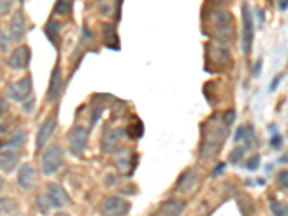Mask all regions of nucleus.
<instances>
[{"instance_id":"nucleus-1","label":"nucleus","mask_w":288,"mask_h":216,"mask_svg":"<svg viewBox=\"0 0 288 216\" xmlns=\"http://www.w3.org/2000/svg\"><path fill=\"white\" fill-rule=\"evenodd\" d=\"M227 125L225 121L220 123L218 120H213L206 125L205 137H203V146H202V153L205 157L211 159L218 155V152L222 147V143L227 137Z\"/></svg>"},{"instance_id":"nucleus-2","label":"nucleus","mask_w":288,"mask_h":216,"mask_svg":"<svg viewBox=\"0 0 288 216\" xmlns=\"http://www.w3.org/2000/svg\"><path fill=\"white\" fill-rule=\"evenodd\" d=\"M211 22H212V29L215 38L219 40L220 44L228 45L234 39V17L232 15L223 10V9H216L211 15Z\"/></svg>"},{"instance_id":"nucleus-3","label":"nucleus","mask_w":288,"mask_h":216,"mask_svg":"<svg viewBox=\"0 0 288 216\" xmlns=\"http://www.w3.org/2000/svg\"><path fill=\"white\" fill-rule=\"evenodd\" d=\"M64 163V150L58 144H52L45 150L42 156V171L46 176H51L61 169Z\"/></svg>"},{"instance_id":"nucleus-4","label":"nucleus","mask_w":288,"mask_h":216,"mask_svg":"<svg viewBox=\"0 0 288 216\" xmlns=\"http://www.w3.org/2000/svg\"><path fill=\"white\" fill-rule=\"evenodd\" d=\"M32 77L31 75H25L19 81H15L8 87V95L16 102H25L29 98H32Z\"/></svg>"},{"instance_id":"nucleus-5","label":"nucleus","mask_w":288,"mask_h":216,"mask_svg":"<svg viewBox=\"0 0 288 216\" xmlns=\"http://www.w3.org/2000/svg\"><path fill=\"white\" fill-rule=\"evenodd\" d=\"M88 139H90V133L85 127H83V125L74 127L68 134V144L71 152L74 155L83 153L87 144H88Z\"/></svg>"},{"instance_id":"nucleus-6","label":"nucleus","mask_w":288,"mask_h":216,"mask_svg":"<svg viewBox=\"0 0 288 216\" xmlns=\"http://www.w3.org/2000/svg\"><path fill=\"white\" fill-rule=\"evenodd\" d=\"M242 49L243 54H251V47H252V40H254V20L251 15L250 6L246 3H243L242 6Z\"/></svg>"},{"instance_id":"nucleus-7","label":"nucleus","mask_w":288,"mask_h":216,"mask_svg":"<svg viewBox=\"0 0 288 216\" xmlns=\"http://www.w3.org/2000/svg\"><path fill=\"white\" fill-rule=\"evenodd\" d=\"M29 62H31V48L22 45V47L16 48L15 51L10 54L8 65L12 70L22 71L29 67Z\"/></svg>"},{"instance_id":"nucleus-8","label":"nucleus","mask_w":288,"mask_h":216,"mask_svg":"<svg viewBox=\"0 0 288 216\" xmlns=\"http://www.w3.org/2000/svg\"><path fill=\"white\" fill-rule=\"evenodd\" d=\"M48 202L52 208L61 209L68 206L71 199H69L67 190L62 186L56 185V183H49L48 185Z\"/></svg>"},{"instance_id":"nucleus-9","label":"nucleus","mask_w":288,"mask_h":216,"mask_svg":"<svg viewBox=\"0 0 288 216\" xmlns=\"http://www.w3.org/2000/svg\"><path fill=\"white\" fill-rule=\"evenodd\" d=\"M130 209V203L121 198H107L102 203V212L106 216H126Z\"/></svg>"},{"instance_id":"nucleus-10","label":"nucleus","mask_w":288,"mask_h":216,"mask_svg":"<svg viewBox=\"0 0 288 216\" xmlns=\"http://www.w3.org/2000/svg\"><path fill=\"white\" fill-rule=\"evenodd\" d=\"M55 127H56L55 116H49L45 120V123L39 127L38 134H36V150H40L46 146V143L52 137Z\"/></svg>"},{"instance_id":"nucleus-11","label":"nucleus","mask_w":288,"mask_h":216,"mask_svg":"<svg viewBox=\"0 0 288 216\" xmlns=\"http://www.w3.org/2000/svg\"><path fill=\"white\" fill-rule=\"evenodd\" d=\"M9 31H10L12 40H16V42L22 40L25 33H26V19H25V15H23L22 10H16L15 15L12 16Z\"/></svg>"},{"instance_id":"nucleus-12","label":"nucleus","mask_w":288,"mask_h":216,"mask_svg":"<svg viewBox=\"0 0 288 216\" xmlns=\"http://www.w3.org/2000/svg\"><path fill=\"white\" fill-rule=\"evenodd\" d=\"M35 169L31 163H26L23 164L20 170H19V175H17V185L20 186L25 190H29L35 185Z\"/></svg>"},{"instance_id":"nucleus-13","label":"nucleus","mask_w":288,"mask_h":216,"mask_svg":"<svg viewBox=\"0 0 288 216\" xmlns=\"http://www.w3.org/2000/svg\"><path fill=\"white\" fill-rule=\"evenodd\" d=\"M186 209V202L180 199H169L160 205V212L164 216H180Z\"/></svg>"},{"instance_id":"nucleus-14","label":"nucleus","mask_w":288,"mask_h":216,"mask_svg":"<svg viewBox=\"0 0 288 216\" xmlns=\"http://www.w3.org/2000/svg\"><path fill=\"white\" fill-rule=\"evenodd\" d=\"M121 130H110V132L104 133V137H102V148L108 152V153H113L115 152L118 147H120V139H121L122 133H120Z\"/></svg>"},{"instance_id":"nucleus-15","label":"nucleus","mask_w":288,"mask_h":216,"mask_svg":"<svg viewBox=\"0 0 288 216\" xmlns=\"http://www.w3.org/2000/svg\"><path fill=\"white\" fill-rule=\"evenodd\" d=\"M19 162V157L16 155L15 152L12 150H6V152H2L0 153V170L3 173H12L16 169Z\"/></svg>"},{"instance_id":"nucleus-16","label":"nucleus","mask_w":288,"mask_h":216,"mask_svg":"<svg viewBox=\"0 0 288 216\" xmlns=\"http://www.w3.org/2000/svg\"><path fill=\"white\" fill-rule=\"evenodd\" d=\"M61 68L59 65H56L52 71V75H51V82H49V88H48V101H53L61 91Z\"/></svg>"},{"instance_id":"nucleus-17","label":"nucleus","mask_w":288,"mask_h":216,"mask_svg":"<svg viewBox=\"0 0 288 216\" xmlns=\"http://www.w3.org/2000/svg\"><path fill=\"white\" fill-rule=\"evenodd\" d=\"M97 9H98V12L101 15L106 16V17H110V16H113L117 12V9H118V0H98Z\"/></svg>"},{"instance_id":"nucleus-18","label":"nucleus","mask_w":288,"mask_h":216,"mask_svg":"<svg viewBox=\"0 0 288 216\" xmlns=\"http://www.w3.org/2000/svg\"><path fill=\"white\" fill-rule=\"evenodd\" d=\"M195 180H196V175H195V171L193 170H188V171H184L180 179H179V182H177V190L180 189V190H189L190 187H193L195 185Z\"/></svg>"},{"instance_id":"nucleus-19","label":"nucleus","mask_w":288,"mask_h":216,"mask_svg":"<svg viewBox=\"0 0 288 216\" xmlns=\"http://www.w3.org/2000/svg\"><path fill=\"white\" fill-rule=\"evenodd\" d=\"M270 208L274 216H288L287 203H281L277 199H270Z\"/></svg>"},{"instance_id":"nucleus-20","label":"nucleus","mask_w":288,"mask_h":216,"mask_svg":"<svg viewBox=\"0 0 288 216\" xmlns=\"http://www.w3.org/2000/svg\"><path fill=\"white\" fill-rule=\"evenodd\" d=\"M45 32L49 40L52 42L55 47H58V42H59V28H58V25L55 24V22H49V24L46 25Z\"/></svg>"},{"instance_id":"nucleus-21","label":"nucleus","mask_w":288,"mask_h":216,"mask_svg":"<svg viewBox=\"0 0 288 216\" xmlns=\"http://www.w3.org/2000/svg\"><path fill=\"white\" fill-rule=\"evenodd\" d=\"M104 40H106V45L108 48H113L111 40L114 42V45L118 48V38H117V33L114 31L113 26H108V25L104 26Z\"/></svg>"},{"instance_id":"nucleus-22","label":"nucleus","mask_w":288,"mask_h":216,"mask_svg":"<svg viewBox=\"0 0 288 216\" xmlns=\"http://www.w3.org/2000/svg\"><path fill=\"white\" fill-rule=\"evenodd\" d=\"M74 0H58L55 5V13L58 15H68L72 10Z\"/></svg>"},{"instance_id":"nucleus-23","label":"nucleus","mask_w":288,"mask_h":216,"mask_svg":"<svg viewBox=\"0 0 288 216\" xmlns=\"http://www.w3.org/2000/svg\"><path fill=\"white\" fill-rule=\"evenodd\" d=\"M23 141H25V134L22 132H17L12 137V139L9 140L8 146L9 147H20L23 144Z\"/></svg>"},{"instance_id":"nucleus-24","label":"nucleus","mask_w":288,"mask_h":216,"mask_svg":"<svg viewBox=\"0 0 288 216\" xmlns=\"http://www.w3.org/2000/svg\"><path fill=\"white\" fill-rule=\"evenodd\" d=\"M278 183L280 186H282L285 190H288V170H281L278 173Z\"/></svg>"},{"instance_id":"nucleus-25","label":"nucleus","mask_w":288,"mask_h":216,"mask_svg":"<svg viewBox=\"0 0 288 216\" xmlns=\"http://www.w3.org/2000/svg\"><path fill=\"white\" fill-rule=\"evenodd\" d=\"M243 153H245V147H238L235 152H232V155H231V162L239 163V160L243 157Z\"/></svg>"},{"instance_id":"nucleus-26","label":"nucleus","mask_w":288,"mask_h":216,"mask_svg":"<svg viewBox=\"0 0 288 216\" xmlns=\"http://www.w3.org/2000/svg\"><path fill=\"white\" fill-rule=\"evenodd\" d=\"M130 130H133V132H130V136L131 137H134V139H138V137H141L143 136V125L141 123L137 124V127H130Z\"/></svg>"},{"instance_id":"nucleus-27","label":"nucleus","mask_w":288,"mask_h":216,"mask_svg":"<svg viewBox=\"0 0 288 216\" xmlns=\"http://www.w3.org/2000/svg\"><path fill=\"white\" fill-rule=\"evenodd\" d=\"M10 6H12V2H10V0H0V17L5 16L6 13H9Z\"/></svg>"},{"instance_id":"nucleus-28","label":"nucleus","mask_w":288,"mask_h":216,"mask_svg":"<svg viewBox=\"0 0 288 216\" xmlns=\"http://www.w3.org/2000/svg\"><path fill=\"white\" fill-rule=\"evenodd\" d=\"M258 166H259V156H254L246 162V169L248 170H255Z\"/></svg>"},{"instance_id":"nucleus-29","label":"nucleus","mask_w":288,"mask_h":216,"mask_svg":"<svg viewBox=\"0 0 288 216\" xmlns=\"http://www.w3.org/2000/svg\"><path fill=\"white\" fill-rule=\"evenodd\" d=\"M9 45V40L6 38V35L3 33V32H0V51H3V49H6Z\"/></svg>"},{"instance_id":"nucleus-30","label":"nucleus","mask_w":288,"mask_h":216,"mask_svg":"<svg viewBox=\"0 0 288 216\" xmlns=\"http://www.w3.org/2000/svg\"><path fill=\"white\" fill-rule=\"evenodd\" d=\"M281 141H282V140H281L280 136H278V134H275L273 139H271V143H270V144H271L274 148H278V147L281 146Z\"/></svg>"},{"instance_id":"nucleus-31","label":"nucleus","mask_w":288,"mask_h":216,"mask_svg":"<svg viewBox=\"0 0 288 216\" xmlns=\"http://www.w3.org/2000/svg\"><path fill=\"white\" fill-rule=\"evenodd\" d=\"M278 5H280L281 10H287V9H288V0H278Z\"/></svg>"},{"instance_id":"nucleus-32","label":"nucleus","mask_w":288,"mask_h":216,"mask_svg":"<svg viewBox=\"0 0 288 216\" xmlns=\"http://www.w3.org/2000/svg\"><path fill=\"white\" fill-rule=\"evenodd\" d=\"M2 189H3V179L0 178V192H2Z\"/></svg>"},{"instance_id":"nucleus-33","label":"nucleus","mask_w":288,"mask_h":216,"mask_svg":"<svg viewBox=\"0 0 288 216\" xmlns=\"http://www.w3.org/2000/svg\"><path fill=\"white\" fill-rule=\"evenodd\" d=\"M56 216H69V215H68V213H58Z\"/></svg>"}]
</instances>
